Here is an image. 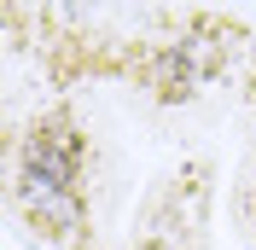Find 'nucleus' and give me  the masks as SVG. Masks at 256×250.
Wrapping results in <instances>:
<instances>
[{"label":"nucleus","mask_w":256,"mask_h":250,"mask_svg":"<svg viewBox=\"0 0 256 250\" xmlns=\"http://www.w3.org/2000/svg\"><path fill=\"white\" fill-rule=\"evenodd\" d=\"M82 157H88V140L76 134V122L52 110L30 128L24 140V180L41 186V198H58V204H76V180H82ZM82 210V204H76Z\"/></svg>","instance_id":"obj_1"}]
</instances>
